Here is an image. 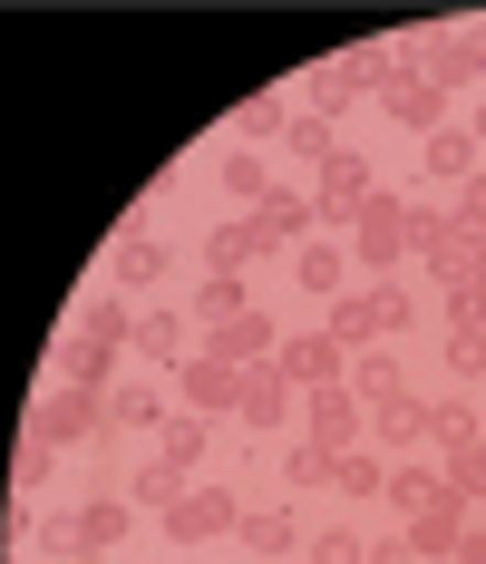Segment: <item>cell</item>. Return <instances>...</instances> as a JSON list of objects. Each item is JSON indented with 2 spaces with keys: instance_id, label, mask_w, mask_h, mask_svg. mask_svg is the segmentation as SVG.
<instances>
[{
  "instance_id": "obj_1",
  "label": "cell",
  "mask_w": 486,
  "mask_h": 564,
  "mask_svg": "<svg viewBox=\"0 0 486 564\" xmlns=\"http://www.w3.org/2000/svg\"><path fill=\"white\" fill-rule=\"evenodd\" d=\"M117 409L98 390H68V380H50V390L20 409V438H50V448H78V438H108Z\"/></svg>"
},
{
  "instance_id": "obj_2",
  "label": "cell",
  "mask_w": 486,
  "mask_h": 564,
  "mask_svg": "<svg viewBox=\"0 0 486 564\" xmlns=\"http://www.w3.org/2000/svg\"><path fill=\"white\" fill-rule=\"evenodd\" d=\"M379 108H389V127H399V137H419V147H429L438 127H457V117H447V88H438V78L419 68V58H399V68H389Z\"/></svg>"
},
{
  "instance_id": "obj_3",
  "label": "cell",
  "mask_w": 486,
  "mask_h": 564,
  "mask_svg": "<svg viewBox=\"0 0 486 564\" xmlns=\"http://www.w3.org/2000/svg\"><path fill=\"white\" fill-rule=\"evenodd\" d=\"M302 438H312V448H360V438H370V399L350 390V380H331V390H302Z\"/></svg>"
},
{
  "instance_id": "obj_4",
  "label": "cell",
  "mask_w": 486,
  "mask_h": 564,
  "mask_svg": "<svg viewBox=\"0 0 486 564\" xmlns=\"http://www.w3.org/2000/svg\"><path fill=\"white\" fill-rule=\"evenodd\" d=\"M370 195H379V166L360 156V147H341V156H331V166L312 175V205H322V234H331V225L350 234V215H360Z\"/></svg>"
},
{
  "instance_id": "obj_5",
  "label": "cell",
  "mask_w": 486,
  "mask_h": 564,
  "mask_svg": "<svg viewBox=\"0 0 486 564\" xmlns=\"http://www.w3.org/2000/svg\"><path fill=\"white\" fill-rule=\"evenodd\" d=\"M215 535H244V497L234 487H185L175 516H165V545H215Z\"/></svg>"
},
{
  "instance_id": "obj_6",
  "label": "cell",
  "mask_w": 486,
  "mask_h": 564,
  "mask_svg": "<svg viewBox=\"0 0 486 564\" xmlns=\"http://www.w3.org/2000/svg\"><path fill=\"white\" fill-rule=\"evenodd\" d=\"M282 419H302V390L282 380V360H263V370H244V399H234V429H244V438H272Z\"/></svg>"
},
{
  "instance_id": "obj_7",
  "label": "cell",
  "mask_w": 486,
  "mask_h": 564,
  "mask_svg": "<svg viewBox=\"0 0 486 564\" xmlns=\"http://www.w3.org/2000/svg\"><path fill=\"white\" fill-rule=\"evenodd\" d=\"M195 350H205V360H224V370H263L272 350H282V332H272V312L253 302L244 322H215V332H195Z\"/></svg>"
},
{
  "instance_id": "obj_8",
  "label": "cell",
  "mask_w": 486,
  "mask_h": 564,
  "mask_svg": "<svg viewBox=\"0 0 486 564\" xmlns=\"http://www.w3.org/2000/svg\"><path fill=\"white\" fill-rule=\"evenodd\" d=\"M272 360H282V380H292V390H331V380H350V350H341L331 332H282Z\"/></svg>"
},
{
  "instance_id": "obj_9",
  "label": "cell",
  "mask_w": 486,
  "mask_h": 564,
  "mask_svg": "<svg viewBox=\"0 0 486 564\" xmlns=\"http://www.w3.org/2000/svg\"><path fill=\"white\" fill-rule=\"evenodd\" d=\"M117 360H127V340H98V332H68L58 340V360H50V380H68V390H117Z\"/></svg>"
},
{
  "instance_id": "obj_10",
  "label": "cell",
  "mask_w": 486,
  "mask_h": 564,
  "mask_svg": "<svg viewBox=\"0 0 486 564\" xmlns=\"http://www.w3.org/2000/svg\"><path fill=\"white\" fill-rule=\"evenodd\" d=\"M137 360L175 380V370L195 360V312H175V302H156V312H137Z\"/></svg>"
},
{
  "instance_id": "obj_11",
  "label": "cell",
  "mask_w": 486,
  "mask_h": 564,
  "mask_svg": "<svg viewBox=\"0 0 486 564\" xmlns=\"http://www.w3.org/2000/svg\"><path fill=\"white\" fill-rule=\"evenodd\" d=\"M282 243H272L263 215H224L215 234H205V273H253V263H272Z\"/></svg>"
},
{
  "instance_id": "obj_12",
  "label": "cell",
  "mask_w": 486,
  "mask_h": 564,
  "mask_svg": "<svg viewBox=\"0 0 486 564\" xmlns=\"http://www.w3.org/2000/svg\"><path fill=\"white\" fill-rule=\"evenodd\" d=\"M467 516H477V507H467L457 487H438V497H429L419 516H409L399 535H409V555H419V564H438V555H457V535H467Z\"/></svg>"
},
{
  "instance_id": "obj_13",
  "label": "cell",
  "mask_w": 486,
  "mask_h": 564,
  "mask_svg": "<svg viewBox=\"0 0 486 564\" xmlns=\"http://www.w3.org/2000/svg\"><path fill=\"white\" fill-rule=\"evenodd\" d=\"M234 399H244V370H224L205 350L175 370V409H195V419H234Z\"/></svg>"
},
{
  "instance_id": "obj_14",
  "label": "cell",
  "mask_w": 486,
  "mask_h": 564,
  "mask_svg": "<svg viewBox=\"0 0 486 564\" xmlns=\"http://www.w3.org/2000/svg\"><path fill=\"white\" fill-rule=\"evenodd\" d=\"M292 292H302V302H341V292H350V253H341V243H331V234H312V243H302V253H292Z\"/></svg>"
},
{
  "instance_id": "obj_15",
  "label": "cell",
  "mask_w": 486,
  "mask_h": 564,
  "mask_svg": "<svg viewBox=\"0 0 486 564\" xmlns=\"http://www.w3.org/2000/svg\"><path fill=\"white\" fill-rule=\"evenodd\" d=\"M370 448L379 457H419V448H429V399H409V390L379 399V409H370Z\"/></svg>"
},
{
  "instance_id": "obj_16",
  "label": "cell",
  "mask_w": 486,
  "mask_h": 564,
  "mask_svg": "<svg viewBox=\"0 0 486 564\" xmlns=\"http://www.w3.org/2000/svg\"><path fill=\"white\" fill-rule=\"evenodd\" d=\"M282 127H292V88H263V98H244V108L224 117V147H282Z\"/></svg>"
},
{
  "instance_id": "obj_17",
  "label": "cell",
  "mask_w": 486,
  "mask_h": 564,
  "mask_svg": "<svg viewBox=\"0 0 486 564\" xmlns=\"http://www.w3.org/2000/svg\"><path fill=\"white\" fill-rule=\"evenodd\" d=\"M322 332L341 340L350 360H360V350H379V340H389V322H379V292H370V282H350V292L331 302V322H322Z\"/></svg>"
},
{
  "instance_id": "obj_18",
  "label": "cell",
  "mask_w": 486,
  "mask_h": 564,
  "mask_svg": "<svg viewBox=\"0 0 486 564\" xmlns=\"http://www.w3.org/2000/svg\"><path fill=\"white\" fill-rule=\"evenodd\" d=\"M215 185L234 195V215H263V205H272V185H282V175H272L263 156H253V147H224V156H215Z\"/></svg>"
},
{
  "instance_id": "obj_19",
  "label": "cell",
  "mask_w": 486,
  "mask_h": 564,
  "mask_svg": "<svg viewBox=\"0 0 486 564\" xmlns=\"http://www.w3.org/2000/svg\"><path fill=\"white\" fill-rule=\"evenodd\" d=\"M312 535H302V516L292 507H244V555H263V564H282V555H302Z\"/></svg>"
},
{
  "instance_id": "obj_20",
  "label": "cell",
  "mask_w": 486,
  "mask_h": 564,
  "mask_svg": "<svg viewBox=\"0 0 486 564\" xmlns=\"http://www.w3.org/2000/svg\"><path fill=\"white\" fill-rule=\"evenodd\" d=\"M185 312H195V332H215V322H244L253 312V292H244V273H195Z\"/></svg>"
},
{
  "instance_id": "obj_21",
  "label": "cell",
  "mask_w": 486,
  "mask_h": 564,
  "mask_svg": "<svg viewBox=\"0 0 486 564\" xmlns=\"http://www.w3.org/2000/svg\"><path fill=\"white\" fill-rule=\"evenodd\" d=\"M467 438H486V419H477V399L467 390H447V399H429V448H438V467L467 448Z\"/></svg>"
},
{
  "instance_id": "obj_22",
  "label": "cell",
  "mask_w": 486,
  "mask_h": 564,
  "mask_svg": "<svg viewBox=\"0 0 486 564\" xmlns=\"http://www.w3.org/2000/svg\"><path fill=\"white\" fill-rule=\"evenodd\" d=\"M477 137H467V127H438L429 147H419V175H429V185H467V175H477Z\"/></svg>"
},
{
  "instance_id": "obj_23",
  "label": "cell",
  "mask_w": 486,
  "mask_h": 564,
  "mask_svg": "<svg viewBox=\"0 0 486 564\" xmlns=\"http://www.w3.org/2000/svg\"><path fill=\"white\" fill-rule=\"evenodd\" d=\"M438 487H447V467H438V457H389V487H379V497H389V507H399V525H409Z\"/></svg>"
},
{
  "instance_id": "obj_24",
  "label": "cell",
  "mask_w": 486,
  "mask_h": 564,
  "mask_svg": "<svg viewBox=\"0 0 486 564\" xmlns=\"http://www.w3.org/2000/svg\"><path fill=\"white\" fill-rule=\"evenodd\" d=\"M108 409H117L127 438H156L165 419H175V409H165V380H127V390H108Z\"/></svg>"
},
{
  "instance_id": "obj_25",
  "label": "cell",
  "mask_w": 486,
  "mask_h": 564,
  "mask_svg": "<svg viewBox=\"0 0 486 564\" xmlns=\"http://www.w3.org/2000/svg\"><path fill=\"white\" fill-rule=\"evenodd\" d=\"M205 448H215V419H195V409H175V419L156 429V457H165V467H185V477L205 467Z\"/></svg>"
},
{
  "instance_id": "obj_26",
  "label": "cell",
  "mask_w": 486,
  "mask_h": 564,
  "mask_svg": "<svg viewBox=\"0 0 486 564\" xmlns=\"http://www.w3.org/2000/svg\"><path fill=\"white\" fill-rule=\"evenodd\" d=\"M282 156H292V166H312V175H322L331 156H341V127H331V117H312V108H292V127H282Z\"/></svg>"
},
{
  "instance_id": "obj_27",
  "label": "cell",
  "mask_w": 486,
  "mask_h": 564,
  "mask_svg": "<svg viewBox=\"0 0 486 564\" xmlns=\"http://www.w3.org/2000/svg\"><path fill=\"white\" fill-rule=\"evenodd\" d=\"M389 68H399V40H360V50H341L331 58V78L360 98V88H389Z\"/></svg>"
},
{
  "instance_id": "obj_28",
  "label": "cell",
  "mask_w": 486,
  "mask_h": 564,
  "mask_svg": "<svg viewBox=\"0 0 486 564\" xmlns=\"http://www.w3.org/2000/svg\"><path fill=\"white\" fill-rule=\"evenodd\" d=\"M447 253H457V215H447V205H409V263L429 273Z\"/></svg>"
},
{
  "instance_id": "obj_29",
  "label": "cell",
  "mask_w": 486,
  "mask_h": 564,
  "mask_svg": "<svg viewBox=\"0 0 486 564\" xmlns=\"http://www.w3.org/2000/svg\"><path fill=\"white\" fill-rule=\"evenodd\" d=\"M127 525H137V497H127V487H108V497H88V507H78V535H88V555H108Z\"/></svg>"
},
{
  "instance_id": "obj_30",
  "label": "cell",
  "mask_w": 486,
  "mask_h": 564,
  "mask_svg": "<svg viewBox=\"0 0 486 564\" xmlns=\"http://www.w3.org/2000/svg\"><path fill=\"white\" fill-rule=\"evenodd\" d=\"M379 487H389V457H379L370 438H360V448H341V457H331V497H379Z\"/></svg>"
},
{
  "instance_id": "obj_31",
  "label": "cell",
  "mask_w": 486,
  "mask_h": 564,
  "mask_svg": "<svg viewBox=\"0 0 486 564\" xmlns=\"http://www.w3.org/2000/svg\"><path fill=\"white\" fill-rule=\"evenodd\" d=\"M185 487H195V477H185V467H165V457H147V467L127 477V497H137V516H175V497H185Z\"/></svg>"
},
{
  "instance_id": "obj_32",
  "label": "cell",
  "mask_w": 486,
  "mask_h": 564,
  "mask_svg": "<svg viewBox=\"0 0 486 564\" xmlns=\"http://www.w3.org/2000/svg\"><path fill=\"white\" fill-rule=\"evenodd\" d=\"M350 390L370 399V409H379V399H399V390H409V370H399V350H389V340H379V350H360V360H350Z\"/></svg>"
},
{
  "instance_id": "obj_33",
  "label": "cell",
  "mask_w": 486,
  "mask_h": 564,
  "mask_svg": "<svg viewBox=\"0 0 486 564\" xmlns=\"http://www.w3.org/2000/svg\"><path fill=\"white\" fill-rule=\"evenodd\" d=\"M292 108H312V117H331V127H341V117L360 108V98H350V88H341V78H331V68H312V78H302V88H292Z\"/></svg>"
},
{
  "instance_id": "obj_34",
  "label": "cell",
  "mask_w": 486,
  "mask_h": 564,
  "mask_svg": "<svg viewBox=\"0 0 486 564\" xmlns=\"http://www.w3.org/2000/svg\"><path fill=\"white\" fill-rule=\"evenodd\" d=\"M438 360H447L457 390H477V380H486V332H447V340H438Z\"/></svg>"
},
{
  "instance_id": "obj_35",
  "label": "cell",
  "mask_w": 486,
  "mask_h": 564,
  "mask_svg": "<svg viewBox=\"0 0 486 564\" xmlns=\"http://www.w3.org/2000/svg\"><path fill=\"white\" fill-rule=\"evenodd\" d=\"M50 477H58L50 438H20V448H10V487H50Z\"/></svg>"
},
{
  "instance_id": "obj_36",
  "label": "cell",
  "mask_w": 486,
  "mask_h": 564,
  "mask_svg": "<svg viewBox=\"0 0 486 564\" xmlns=\"http://www.w3.org/2000/svg\"><path fill=\"white\" fill-rule=\"evenodd\" d=\"M282 487H331V448L292 438V448H282Z\"/></svg>"
},
{
  "instance_id": "obj_37",
  "label": "cell",
  "mask_w": 486,
  "mask_h": 564,
  "mask_svg": "<svg viewBox=\"0 0 486 564\" xmlns=\"http://www.w3.org/2000/svg\"><path fill=\"white\" fill-rule=\"evenodd\" d=\"M302 555H312V564H370V535H350V525H322Z\"/></svg>"
},
{
  "instance_id": "obj_38",
  "label": "cell",
  "mask_w": 486,
  "mask_h": 564,
  "mask_svg": "<svg viewBox=\"0 0 486 564\" xmlns=\"http://www.w3.org/2000/svg\"><path fill=\"white\" fill-rule=\"evenodd\" d=\"M30 545H40V555H88V535H78V516H40V525H30Z\"/></svg>"
},
{
  "instance_id": "obj_39",
  "label": "cell",
  "mask_w": 486,
  "mask_h": 564,
  "mask_svg": "<svg viewBox=\"0 0 486 564\" xmlns=\"http://www.w3.org/2000/svg\"><path fill=\"white\" fill-rule=\"evenodd\" d=\"M447 487H457L467 507H477V497H486V438H467V448L447 457Z\"/></svg>"
},
{
  "instance_id": "obj_40",
  "label": "cell",
  "mask_w": 486,
  "mask_h": 564,
  "mask_svg": "<svg viewBox=\"0 0 486 564\" xmlns=\"http://www.w3.org/2000/svg\"><path fill=\"white\" fill-rule=\"evenodd\" d=\"M370 292H379V322H389V340L419 332V292H409V282H370Z\"/></svg>"
},
{
  "instance_id": "obj_41",
  "label": "cell",
  "mask_w": 486,
  "mask_h": 564,
  "mask_svg": "<svg viewBox=\"0 0 486 564\" xmlns=\"http://www.w3.org/2000/svg\"><path fill=\"white\" fill-rule=\"evenodd\" d=\"M447 332H486V292H477V282L447 292Z\"/></svg>"
},
{
  "instance_id": "obj_42",
  "label": "cell",
  "mask_w": 486,
  "mask_h": 564,
  "mask_svg": "<svg viewBox=\"0 0 486 564\" xmlns=\"http://www.w3.org/2000/svg\"><path fill=\"white\" fill-rule=\"evenodd\" d=\"M447 215H457V234H486V175L457 185V205H447Z\"/></svg>"
},
{
  "instance_id": "obj_43",
  "label": "cell",
  "mask_w": 486,
  "mask_h": 564,
  "mask_svg": "<svg viewBox=\"0 0 486 564\" xmlns=\"http://www.w3.org/2000/svg\"><path fill=\"white\" fill-rule=\"evenodd\" d=\"M457 50H467V68H477V88H486V20H457Z\"/></svg>"
},
{
  "instance_id": "obj_44",
  "label": "cell",
  "mask_w": 486,
  "mask_h": 564,
  "mask_svg": "<svg viewBox=\"0 0 486 564\" xmlns=\"http://www.w3.org/2000/svg\"><path fill=\"white\" fill-rule=\"evenodd\" d=\"M447 564H486V516H467V535H457V555Z\"/></svg>"
},
{
  "instance_id": "obj_45",
  "label": "cell",
  "mask_w": 486,
  "mask_h": 564,
  "mask_svg": "<svg viewBox=\"0 0 486 564\" xmlns=\"http://www.w3.org/2000/svg\"><path fill=\"white\" fill-rule=\"evenodd\" d=\"M370 564H419V555H409V535H370Z\"/></svg>"
},
{
  "instance_id": "obj_46",
  "label": "cell",
  "mask_w": 486,
  "mask_h": 564,
  "mask_svg": "<svg viewBox=\"0 0 486 564\" xmlns=\"http://www.w3.org/2000/svg\"><path fill=\"white\" fill-rule=\"evenodd\" d=\"M457 253H467V282L486 292V234H457Z\"/></svg>"
},
{
  "instance_id": "obj_47",
  "label": "cell",
  "mask_w": 486,
  "mask_h": 564,
  "mask_svg": "<svg viewBox=\"0 0 486 564\" xmlns=\"http://www.w3.org/2000/svg\"><path fill=\"white\" fill-rule=\"evenodd\" d=\"M467 137H477V147H486V98H477V108H467Z\"/></svg>"
}]
</instances>
